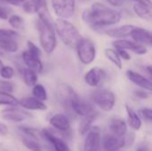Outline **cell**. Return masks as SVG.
Segmentation results:
<instances>
[{
  "label": "cell",
  "mask_w": 152,
  "mask_h": 151,
  "mask_svg": "<svg viewBox=\"0 0 152 151\" xmlns=\"http://www.w3.org/2000/svg\"><path fill=\"white\" fill-rule=\"evenodd\" d=\"M82 17L94 28H100L118 23L121 20V13L103 4L95 3L90 9L84 11Z\"/></svg>",
  "instance_id": "1"
},
{
  "label": "cell",
  "mask_w": 152,
  "mask_h": 151,
  "mask_svg": "<svg viewBox=\"0 0 152 151\" xmlns=\"http://www.w3.org/2000/svg\"><path fill=\"white\" fill-rule=\"evenodd\" d=\"M54 28L61 40L66 45L76 47L77 43L82 37L77 28L67 19L59 18L54 23Z\"/></svg>",
  "instance_id": "2"
},
{
  "label": "cell",
  "mask_w": 152,
  "mask_h": 151,
  "mask_svg": "<svg viewBox=\"0 0 152 151\" xmlns=\"http://www.w3.org/2000/svg\"><path fill=\"white\" fill-rule=\"evenodd\" d=\"M38 28L40 35L39 39L42 48L46 53H52L57 44L54 27L48 26L43 23L41 20H38Z\"/></svg>",
  "instance_id": "3"
},
{
  "label": "cell",
  "mask_w": 152,
  "mask_h": 151,
  "mask_svg": "<svg viewBox=\"0 0 152 151\" xmlns=\"http://www.w3.org/2000/svg\"><path fill=\"white\" fill-rule=\"evenodd\" d=\"M80 61L83 64H91L96 57V48L94 42L89 38L81 37L76 44Z\"/></svg>",
  "instance_id": "4"
},
{
  "label": "cell",
  "mask_w": 152,
  "mask_h": 151,
  "mask_svg": "<svg viewBox=\"0 0 152 151\" xmlns=\"http://www.w3.org/2000/svg\"><path fill=\"white\" fill-rule=\"evenodd\" d=\"M91 99L96 106L105 112L110 111L116 103L115 94L107 89H98L94 91L91 95Z\"/></svg>",
  "instance_id": "5"
},
{
  "label": "cell",
  "mask_w": 152,
  "mask_h": 151,
  "mask_svg": "<svg viewBox=\"0 0 152 151\" xmlns=\"http://www.w3.org/2000/svg\"><path fill=\"white\" fill-rule=\"evenodd\" d=\"M69 102L73 112L80 117H85L94 110L92 105L81 100L71 88H69Z\"/></svg>",
  "instance_id": "6"
},
{
  "label": "cell",
  "mask_w": 152,
  "mask_h": 151,
  "mask_svg": "<svg viewBox=\"0 0 152 151\" xmlns=\"http://www.w3.org/2000/svg\"><path fill=\"white\" fill-rule=\"evenodd\" d=\"M52 5L55 14L61 19H69L75 12V0H52Z\"/></svg>",
  "instance_id": "7"
},
{
  "label": "cell",
  "mask_w": 152,
  "mask_h": 151,
  "mask_svg": "<svg viewBox=\"0 0 152 151\" xmlns=\"http://www.w3.org/2000/svg\"><path fill=\"white\" fill-rule=\"evenodd\" d=\"M83 151H102L101 130L98 126L91 127L87 131Z\"/></svg>",
  "instance_id": "8"
},
{
  "label": "cell",
  "mask_w": 152,
  "mask_h": 151,
  "mask_svg": "<svg viewBox=\"0 0 152 151\" xmlns=\"http://www.w3.org/2000/svg\"><path fill=\"white\" fill-rule=\"evenodd\" d=\"M1 117L4 119V120H8V121H12V122H22L24 120H26L27 118L30 117V114L23 111L20 109H17L15 107H12V108H7L4 109L1 111Z\"/></svg>",
  "instance_id": "9"
},
{
  "label": "cell",
  "mask_w": 152,
  "mask_h": 151,
  "mask_svg": "<svg viewBox=\"0 0 152 151\" xmlns=\"http://www.w3.org/2000/svg\"><path fill=\"white\" fill-rule=\"evenodd\" d=\"M105 77L106 73L104 69L99 67H94L90 69L85 75V81L88 85L95 87L105 79Z\"/></svg>",
  "instance_id": "10"
},
{
  "label": "cell",
  "mask_w": 152,
  "mask_h": 151,
  "mask_svg": "<svg viewBox=\"0 0 152 151\" xmlns=\"http://www.w3.org/2000/svg\"><path fill=\"white\" fill-rule=\"evenodd\" d=\"M102 146L105 151H117L126 146V140L124 137H118L113 134L106 135L102 141Z\"/></svg>",
  "instance_id": "11"
},
{
  "label": "cell",
  "mask_w": 152,
  "mask_h": 151,
  "mask_svg": "<svg viewBox=\"0 0 152 151\" xmlns=\"http://www.w3.org/2000/svg\"><path fill=\"white\" fill-rule=\"evenodd\" d=\"M126 77L132 83H134L137 86L144 90H147L149 92L152 90V84L150 78H146L142 75L130 69L126 70Z\"/></svg>",
  "instance_id": "12"
},
{
  "label": "cell",
  "mask_w": 152,
  "mask_h": 151,
  "mask_svg": "<svg viewBox=\"0 0 152 151\" xmlns=\"http://www.w3.org/2000/svg\"><path fill=\"white\" fill-rule=\"evenodd\" d=\"M42 136L48 141L53 146L55 151H70L68 144L61 138L56 137L52 132L47 129H43L41 132Z\"/></svg>",
  "instance_id": "13"
},
{
  "label": "cell",
  "mask_w": 152,
  "mask_h": 151,
  "mask_svg": "<svg viewBox=\"0 0 152 151\" xmlns=\"http://www.w3.org/2000/svg\"><path fill=\"white\" fill-rule=\"evenodd\" d=\"M130 36L133 38L134 43L149 46L151 45V33L143 28L134 27L130 34Z\"/></svg>",
  "instance_id": "14"
},
{
  "label": "cell",
  "mask_w": 152,
  "mask_h": 151,
  "mask_svg": "<svg viewBox=\"0 0 152 151\" xmlns=\"http://www.w3.org/2000/svg\"><path fill=\"white\" fill-rule=\"evenodd\" d=\"M49 124L54 127L55 129H57L58 131L61 132H69L70 129V123L69 120L68 119V117L62 114H56L54 116H53L50 120H49Z\"/></svg>",
  "instance_id": "15"
},
{
  "label": "cell",
  "mask_w": 152,
  "mask_h": 151,
  "mask_svg": "<svg viewBox=\"0 0 152 151\" xmlns=\"http://www.w3.org/2000/svg\"><path fill=\"white\" fill-rule=\"evenodd\" d=\"M19 105H20L25 109L29 110H45L47 109L46 105L36 99L35 97H25L19 101Z\"/></svg>",
  "instance_id": "16"
},
{
  "label": "cell",
  "mask_w": 152,
  "mask_h": 151,
  "mask_svg": "<svg viewBox=\"0 0 152 151\" xmlns=\"http://www.w3.org/2000/svg\"><path fill=\"white\" fill-rule=\"evenodd\" d=\"M110 132L111 134L116 135L118 137H124L127 132V125L126 123L121 118H113L110 120Z\"/></svg>",
  "instance_id": "17"
},
{
  "label": "cell",
  "mask_w": 152,
  "mask_h": 151,
  "mask_svg": "<svg viewBox=\"0 0 152 151\" xmlns=\"http://www.w3.org/2000/svg\"><path fill=\"white\" fill-rule=\"evenodd\" d=\"M22 60L26 64L27 68L34 70L36 73H40L43 70V64L39 58L31 55L28 51L22 53Z\"/></svg>",
  "instance_id": "18"
},
{
  "label": "cell",
  "mask_w": 152,
  "mask_h": 151,
  "mask_svg": "<svg viewBox=\"0 0 152 151\" xmlns=\"http://www.w3.org/2000/svg\"><path fill=\"white\" fill-rule=\"evenodd\" d=\"M135 26L134 25H124L118 28H110L105 31V34L110 37L120 39V38H125L128 36H130L132 30L134 28Z\"/></svg>",
  "instance_id": "19"
},
{
  "label": "cell",
  "mask_w": 152,
  "mask_h": 151,
  "mask_svg": "<svg viewBox=\"0 0 152 151\" xmlns=\"http://www.w3.org/2000/svg\"><path fill=\"white\" fill-rule=\"evenodd\" d=\"M133 9L135 14L138 15L140 18L144 20L151 19V5H148L140 2H134Z\"/></svg>",
  "instance_id": "20"
},
{
  "label": "cell",
  "mask_w": 152,
  "mask_h": 151,
  "mask_svg": "<svg viewBox=\"0 0 152 151\" xmlns=\"http://www.w3.org/2000/svg\"><path fill=\"white\" fill-rule=\"evenodd\" d=\"M126 109L127 112V117H128L127 119L130 127L135 131L140 130V128L142 127V120L138 116V114L128 105H126Z\"/></svg>",
  "instance_id": "21"
},
{
  "label": "cell",
  "mask_w": 152,
  "mask_h": 151,
  "mask_svg": "<svg viewBox=\"0 0 152 151\" xmlns=\"http://www.w3.org/2000/svg\"><path fill=\"white\" fill-rule=\"evenodd\" d=\"M97 116H98V113L95 110H93L88 115L83 117V119L80 121V124H79V133L81 134H85L87 133V131L92 127L91 125L94 123V121L96 119Z\"/></svg>",
  "instance_id": "22"
},
{
  "label": "cell",
  "mask_w": 152,
  "mask_h": 151,
  "mask_svg": "<svg viewBox=\"0 0 152 151\" xmlns=\"http://www.w3.org/2000/svg\"><path fill=\"white\" fill-rule=\"evenodd\" d=\"M22 77L24 83L31 87L37 84V73H36L34 70L28 69V68H24L22 69Z\"/></svg>",
  "instance_id": "23"
},
{
  "label": "cell",
  "mask_w": 152,
  "mask_h": 151,
  "mask_svg": "<svg viewBox=\"0 0 152 151\" xmlns=\"http://www.w3.org/2000/svg\"><path fill=\"white\" fill-rule=\"evenodd\" d=\"M0 47L6 53H15L18 51V44L13 38L0 39Z\"/></svg>",
  "instance_id": "24"
},
{
  "label": "cell",
  "mask_w": 152,
  "mask_h": 151,
  "mask_svg": "<svg viewBox=\"0 0 152 151\" xmlns=\"http://www.w3.org/2000/svg\"><path fill=\"white\" fill-rule=\"evenodd\" d=\"M45 0H26L23 3V11L27 13H37L38 8Z\"/></svg>",
  "instance_id": "25"
},
{
  "label": "cell",
  "mask_w": 152,
  "mask_h": 151,
  "mask_svg": "<svg viewBox=\"0 0 152 151\" xmlns=\"http://www.w3.org/2000/svg\"><path fill=\"white\" fill-rule=\"evenodd\" d=\"M0 105L15 107L19 105V101L11 93L0 91Z\"/></svg>",
  "instance_id": "26"
},
{
  "label": "cell",
  "mask_w": 152,
  "mask_h": 151,
  "mask_svg": "<svg viewBox=\"0 0 152 151\" xmlns=\"http://www.w3.org/2000/svg\"><path fill=\"white\" fill-rule=\"evenodd\" d=\"M105 56L108 58V60H110L117 68L118 69H122V61L121 58L119 57L118 52L114 49L111 48H107L105 49Z\"/></svg>",
  "instance_id": "27"
},
{
  "label": "cell",
  "mask_w": 152,
  "mask_h": 151,
  "mask_svg": "<svg viewBox=\"0 0 152 151\" xmlns=\"http://www.w3.org/2000/svg\"><path fill=\"white\" fill-rule=\"evenodd\" d=\"M32 93H33V97H35L36 99H37L41 101H45L47 100L46 90L40 84H36L35 85H33Z\"/></svg>",
  "instance_id": "28"
},
{
  "label": "cell",
  "mask_w": 152,
  "mask_h": 151,
  "mask_svg": "<svg viewBox=\"0 0 152 151\" xmlns=\"http://www.w3.org/2000/svg\"><path fill=\"white\" fill-rule=\"evenodd\" d=\"M21 142L24 144V146L31 151H43V148L41 147V145L35 141V139H29V138H26V137H22L21 138Z\"/></svg>",
  "instance_id": "29"
},
{
  "label": "cell",
  "mask_w": 152,
  "mask_h": 151,
  "mask_svg": "<svg viewBox=\"0 0 152 151\" xmlns=\"http://www.w3.org/2000/svg\"><path fill=\"white\" fill-rule=\"evenodd\" d=\"M112 44L116 49H124V50H131V51L133 50V48L135 44L134 42H131V41L124 39V38L117 39Z\"/></svg>",
  "instance_id": "30"
},
{
  "label": "cell",
  "mask_w": 152,
  "mask_h": 151,
  "mask_svg": "<svg viewBox=\"0 0 152 151\" xmlns=\"http://www.w3.org/2000/svg\"><path fill=\"white\" fill-rule=\"evenodd\" d=\"M9 24L16 29H22L24 28V20L19 15H11L8 18Z\"/></svg>",
  "instance_id": "31"
},
{
  "label": "cell",
  "mask_w": 152,
  "mask_h": 151,
  "mask_svg": "<svg viewBox=\"0 0 152 151\" xmlns=\"http://www.w3.org/2000/svg\"><path fill=\"white\" fill-rule=\"evenodd\" d=\"M19 129H20L23 133H25L26 135H28V136H29L30 138L35 139V140H37V139L39 138V136L42 135L41 133H39L38 130L36 129V128L28 127V126H20Z\"/></svg>",
  "instance_id": "32"
},
{
  "label": "cell",
  "mask_w": 152,
  "mask_h": 151,
  "mask_svg": "<svg viewBox=\"0 0 152 151\" xmlns=\"http://www.w3.org/2000/svg\"><path fill=\"white\" fill-rule=\"evenodd\" d=\"M14 75V69L10 66H3L0 69V76L4 79H11Z\"/></svg>",
  "instance_id": "33"
},
{
  "label": "cell",
  "mask_w": 152,
  "mask_h": 151,
  "mask_svg": "<svg viewBox=\"0 0 152 151\" xmlns=\"http://www.w3.org/2000/svg\"><path fill=\"white\" fill-rule=\"evenodd\" d=\"M18 33L12 29H2L0 28V39L5 38H13L16 39L18 36Z\"/></svg>",
  "instance_id": "34"
},
{
  "label": "cell",
  "mask_w": 152,
  "mask_h": 151,
  "mask_svg": "<svg viewBox=\"0 0 152 151\" xmlns=\"http://www.w3.org/2000/svg\"><path fill=\"white\" fill-rule=\"evenodd\" d=\"M27 44H28V52L31 55H33V56H35V57H37V58H40V56H41V52H40L39 48H38L34 43H32L31 41H28Z\"/></svg>",
  "instance_id": "35"
},
{
  "label": "cell",
  "mask_w": 152,
  "mask_h": 151,
  "mask_svg": "<svg viewBox=\"0 0 152 151\" xmlns=\"http://www.w3.org/2000/svg\"><path fill=\"white\" fill-rule=\"evenodd\" d=\"M13 90H14L13 85H12L10 81L0 80V91L5 92V93H12L13 92Z\"/></svg>",
  "instance_id": "36"
},
{
  "label": "cell",
  "mask_w": 152,
  "mask_h": 151,
  "mask_svg": "<svg viewBox=\"0 0 152 151\" xmlns=\"http://www.w3.org/2000/svg\"><path fill=\"white\" fill-rule=\"evenodd\" d=\"M132 52H134V53L136 54H139V55H142V54H145L148 53V50H147V47L143 44H137L135 43Z\"/></svg>",
  "instance_id": "37"
},
{
  "label": "cell",
  "mask_w": 152,
  "mask_h": 151,
  "mask_svg": "<svg viewBox=\"0 0 152 151\" xmlns=\"http://www.w3.org/2000/svg\"><path fill=\"white\" fill-rule=\"evenodd\" d=\"M140 115L148 122H151L152 120V111L151 109L149 108H144L139 110Z\"/></svg>",
  "instance_id": "38"
},
{
  "label": "cell",
  "mask_w": 152,
  "mask_h": 151,
  "mask_svg": "<svg viewBox=\"0 0 152 151\" xmlns=\"http://www.w3.org/2000/svg\"><path fill=\"white\" fill-rule=\"evenodd\" d=\"M116 51L118 52L119 57L121 59H124V60H126V61H129L131 59V56L130 54L127 53V51L124 50V49H116Z\"/></svg>",
  "instance_id": "39"
},
{
  "label": "cell",
  "mask_w": 152,
  "mask_h": 151,
  "mask_svg": "<svg viewBox=\"0 0 152 151\" xmlns=\"http://www.w3.org/2000/svg\"><path fill=\"white\" fill-rule=\"evenodd\" d=\"M134 94L136 97L140 98V99H148L150 97V93H146L145 91L142 90H137L134 92Z\"/></svg>",
  "instance_id": "40"
},
{
  "label": "cell",
  "mask_w": 152,
  "mask_h": 151,
  "mask_svg": "<svg viewBox=\"0 0 152 151\" xmlns=\"http://www.w3.org/2000/svg\"><path fill=\"white\" fill-rule=\"evenodd\" d=\"M107 2L112 6L119 7V6H122L126 3V0H107Z\"/></svg>",
  "instance_id": "41"
},
{
  "label": "cell",
  "mask_w": 152,
  "mask_h": 151,
  "mask_svg": "<svg viewBox=\"0 0 152 151\" xmlns=\"http://www.w3.org/2000/svg\"><path fill=\"white\" fill-rule=\"evenodd\" d=\"M9 16L10 15H9L8 11L4 7L0 5V20H6L9 18Z\"/></svg>",
  "instance_id": "42"
},
{
  "label": "cell",
  "mask_w": 152,
  "mask_h": 151,
  "mask_svg": "<svg viewBox=\"0 0 152 151\" xmlns=\"http://www.w3.org/2000/svg\"><path fill=\"white\" fill-rule=\"evenodd\" d=\"M26 0H0V3H5L9 4H13V5H18L20 4L24 3Z\"/></svg>",
  "instance_id": "43"
},
{
  "label": "cell",
  "mask_w": 152,
  "mask_h": 151,
  "mask_svg": "<svg viewBox=\"0 0 152 151\" xmlns=\"http://www.w3.org/2000/svg\"><path fill=\"white\" fill-rule=\"evenodd\" d=\"M7 133H8V128H7V126L4 124L0 123V135L4 136Z\"/></svg>",
  "instance_id": "44"
},
{
  "label": "cell",
  "mask_w": 152,
  "mask_h": 151,
  "mask_svg": "<svg viewBox=\"0 0 152 151\" xmlns=\"http://www.w3.org/2000/svg\"><path fill=\"white\" fill-rule=\"evenodd\" d=\"M135 151H149V149H148V147H147V146H145V145H142V146L138 147Z\"/></svg>",
  "instance_id": "45"
},
{
  "label": "cell",
  "mask_w": 152,
  "mask_h": 151,
  "mask_svg": "<svg viewBox=\"0 0 152 151\" xmlns=\"http://www.w3.org/2000/svg\"><path fill=\"white\" fill-rule=\"evenodd\" d=\"M145 70H146V72H147V74L149 75V77H150V79H151V76H152L151 66H147V67L145 68Z\"/></svg>",
  "instance_id": "46"
},
{
  "label": "cell",
  "mask_w": 152,
  "mask_h": 151,
  "mask_svg": "<svg viewBox=\"0 0 152 151\" xmlns=\"http://www.w3.org/2000/svg\"><path fill=\"white\" fill-rule=\"evenodd\" d=\"M4 51L0 47V56H4Z\"/></svg>",
  "instance_id": "47"
},
{
  "label": "cell",
  "mask_w": 152,
  "mask_h": 151,
  "mask_svg": "<svg viewBox=\"0 0 152 151\" xmlns=\"http://www.w3.org/2000/svg\"><path fill=\"white\" fill-rule=\"evenodd\" d=\"M3 66H4V64H3V61H2L0 60V69H1V68H2Z\"/></svg>",
  "instance_id": "48"
},
{
  "label": "cell",
  "mask_w": 152,
  "mask_h": 151,
  "mask_svg": "<svg viewBox=\"0 0 152 151\" xmlns=\"http://www.w3.org/2000/svg\"><path fill=\"white\" fill-rule=\"evenodd\" d=\"M117 151H118V150H117Z\"/></svg>",
  "instance_id": "49"
}]
</instances>
